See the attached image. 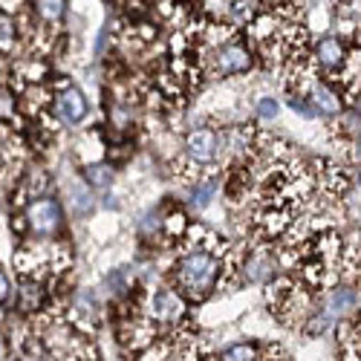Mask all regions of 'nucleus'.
I'll return each mask as SVG.
<instances>
[{"label": "nucleus", "instance_id": "nucleus-1", "mask_svg": "<svg viewBox=\"0 0 361 361\" xmlns=\"http://www.w3.org/2000/svg\"><path fill=\"white\" fill-rule=\"evenodd\" d=\"M185 240H188V252L176 260L173 281L183 298L202 300L214 292L217 283H223V243L205 226L188 228Z\"/></svg>", "mask_w": 361, "mask_h": 361}, {"label": "nucleus", "instance_id": "nucleus-2", "mask_svg": "<svg viewBox=\"0 0 361 361\" xmlns=\"http://www.w3.org/2000/svg\"><path fill=\"white\" fill-rule=\"evenodd\" d=\"M217 147H220V136H217L212 128H197V130H191L188 139H185V162H188L191 173H200L202 165L214 162Z\"/></svg>", "mask_w": 361, "mask_h": 361}, {"label": "nucleus", "instance_id": "nucleus-3", "mask_svg": "<svg viewBox=\"0 0 361 361\" xmlns=\"http://www.w3.org/2000/svg\"><path fill=\"white\" fill-rule=\"evenodd\" d=\"M150 321L154 324H168V326H176L179 321H183L188 312H185V298L173 292V289H159L150 295Z\"/></svg>", "mask_w": 361, "mask_h": 361}, {"label": "nucleus", "instance_id": "nucleus-4", "mask_svg": "<svg viewBox=\"0 0 361 361\" xmlns=\"http://www.w3.org/2000/svg\"><path fill=\"white\" fill-rule=\"evenodd\" d=\"M214 67L220 75H237V73H246L252 67V52L246 49V44L240 41H228L226 47L217 49L214 58Z\"/></svg>", "mask_w": 361, "mask_h": 361}, {"label": "nucleus", "instance_id": "nucleus-5", "mask_svg": "<svg viewBox=\"0 0 361 361\" xmlns=\"http://www.w3.org/2000/svg\"><path fill=\"white\" fill-rule=\"evenodd\" d=\"M240 275L249 283H266L275 278V260L269 252L257 249V252H249L246 257H240Z\"/></svg>", "mask_w": 361, "mask_h": 361}, {"label": "nucleus", "instance_id": "nucleus-6", "mask_svg": "<svg viewBox=\"0 0 361 361\" xmlns=\"http://www.w3.org/2000/svg\"><path fill=\"white\" fill-rule=\"evenodd\" d=\"M29 223H32V228L38 234H49V231H55L58 226H61V208H58L55 200L41 197V200H35L32 205H29Z\"/></svg>", "mask_w": 361, "mask_h": 361}, {"label": "nucleus", "instance_id": "nucleus-7", "mask_svg": "<svg viewBox=\"0 0 361 361\" xmlns=\"http://www.w3.org/2000/svg\"><path fill=\"white\" fill-rule=\"evenodd\" d=\"M55 110H58V118L67 125H78L84 122V116H87V99L81 90L75 87H64V93L55 99Z\"/></svg>", "mask_w": 361, "mask_h": 361}, {"label": "nucleus", "instance_id": "nucleus-8", "mask_svg": "<svg viewBox=\"0 0 361 361\" xmlns=\"http://www.w3.org/2000/svg\"><path fill=\"white\" fill-rule=\"evenodd\" d=\"M358 292L353 286H333L324 298V312L333 315V318H341V315H350L355 307H358Z\"/></svg>", "mask_w": 361, "mask_h": 361}, {"label": "nucleus", "instance_id": "nucleus-9", "mask_svg": "<svg viewBox=\"0 0 361 361\" xmlns=\"http://www.w3.org/2000/svg\"><path fill=\"white\" fill-rule=\"evenodd\" d=\"M307 102H310L312 113H318V116H338L341 113L338 93H336V90H329L326 84H321V81H312L310 93H307Z\"/></svg>", "mask_w": 361, "mask_h": 361}, {"label": "nucleus", "instance_id": "nucleus-10", "mask_svg": "<svg viewBox=\"0 0 361 361\" xmlns=\"http://www.w3.org/2000/svg\"><path fill=\"white\" fill-rule=\"evenodd\" d=\"M315 61L324 67V70H341L344 61H347V49L341 44L338 35H329V38H321L315 44Z\"/></svg>", "mask_w": 361, "mask_h": 361}, {"label": "nucleus", "instance_id": "nucleus-11", "mask_svg": "<svg viewBox=\"0 0 361 361\" xmlns=\"http://www.w3.org/2000/svg\"><path fill=\"white\" fill-rule=\"evenodd\" d=\"M220 361H263L260 358V350L255 344H246V341H240V344H231L223 350Z\"/></svg>", "mask_w": 361, "mask_h": 361}, {"label": "nucleus", "instance_id": "nucleus-12", "mask_svg": "<svg viewBox=\"0 0 361 361\" xmlns=\"http://www.w3.org/2000/svg\"><path fill=\"white\" fill-rule=\"evenodd\" d=\"M333 326H336V318H333V315H326V312L321 310V312H315V315H310V318H307L304 333H307L310 338H321V336H324V333H329Z\"/></svg>", "mask_w": 361, "mask_h": 361}, {"label": "nucleus", "instance_id": "nucleus-13", "mask_svg": "<svg viewBox=\"0 0 361 361\" xmlns=\"http://www.w3.org/2000/svg\"><path fill=\"white\" fill-rule=\"evenodd\" d=\"M217 179H200V183H194V188H191V202L197 205V208H205L208 202H212V197L217 194Z\"/></svg>", "mask_w": 361, "mask_h": 361}, {"label": "nucleus", "instance_id": "nucleus-14", "mask_svg": "<svg viewBox=\"0 0 361 361\" xmlns=\"http://www.w3.org/2000/svg\"><path fill=\"white\" fill-rule=\"evenodd\" d=\"M18 41V26H15V18L0 12V52H9Z\"/></svg>", "mask_w": 361, "mask_h": 361}, {"label": "nucleus", "instance_id": "nucleus-15", "mask_svg": "<svg viewBox=\"0 0 361 361\" xmlns=\"http://www.w3.org/2000/svg\"><path fill=\"white\" fill-rule=\"evenodd\" d=\"M35 9H38V15L44 18V20H58L64 15V9H67V0H35Z\"/></svg>", "mask_w": 361, "mask_h": 361}, {"label": "nucleus", "instance_id": "nucleus-16", "mask_svg": "<svg viewBox=\"0 0 361 361\" xmlns=\"http://www.w3.org/2000/svg\"><path fill=\"white\" fill-rule=\"evenodd\" d=\"M20 300H23L26 310H38V307H41V283H38V278H26V281H23V295H20Z\"/></svg>", "mask_w": 361, "mask_h": 361}, {"label": "nucleus", "instance_id": "nucleus-17", "mask_svg": "<svg viewBox=\"0 0 361 361\" xmlns=\"http://www.w3.org/2000/svg\"><path fill=\"white\" fill-rule=\"evenodd\" d=\"M84 173H87V179H90V183H93L96 188H107V185H110V168H107V165H87Z\"/></svg>", "mask_w": 361, "mask_h": 361}, {"label": "nucleus", "instance_id": "nucleus-18", "mask_svg": "<svg viewBox=\"0 0 361 361\" xmlns=\"http://www.w3.org/2000/svg\"><path fill=\"white\" fill-rule=\"evenodd\" d=\"M231 15H234L237 20H246V23H252V20L257 18L252 0H237V4H231Z\"/></svg>", "mask_w": 361, "mask_h": 361}, {"label": "nucleus", "instance_id": "nucleus-19", "mask_svg": "<svg viewBox=\"0 0 361 361\" xmlns=\"http://www.w3.org/2000/svg\"><path fill=\"white\" fill-rule=\"evenodd\" d=\"M257 116H260V118H275V116H278V102L269 99V96L257 99Z\"/></svg>", "mask_w": 361, "mask_h": 361}, {"label": "nucleus", "instance_id": "nucleus-20", "mask_svg": "<svg viewBox=\"0 0 361 361\" xmlns=\"http://www.w3.org/2000/svg\"><path fill=\"white\" fill-rule=\"evenodd\" d=\"M9 292H12V286H9V278H6L4 272H0V304H6Z\"/></svg>", "mask_w": 361, "mask_h": 361}, {"label": "nucleus", "instance_id": "nucleus-21", "mask_svg": "<svg viewBox=\"0 0 361 361\" xmlns=\"http://www.w3.org/2000/svg\"><path fill=\"white\" fill-rule=\"evenodd\" d=\"M358 154H361V136H358Z\"/></svg>", "mask_w": 361, "mask_h": 361}, {"label": "nucleus", "instance_id": "nucleus-22", "mask_svg": "<svg viewBox=\"0 0 361 361\" xmlns=\"http://www.w3.org/2000/svg\"><path fill=\"white\" fill-rule=\"evenodd\" d=\"M358 275H361V263H358Z\"/></svg>", "mask_w": 361, "mask_h": 361}, {"label": "nucleus", "instance_id": "nucleus-23", "mask_svg": "<svg viewBox=\"0 0 361 361\" xmlns=\"http://www.w3.org/2000/svg\"><path fill=\"white\" fill-rule=\"evenodd\" d=\"M0 353H4V350H0Z\"/></svg>", "mask_w": 361, "mask_h": 361}]
</instances>
